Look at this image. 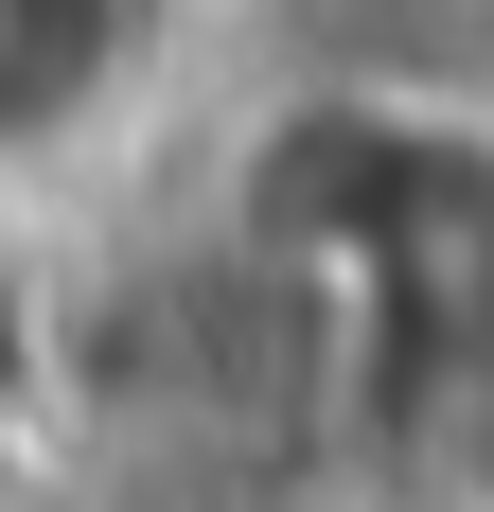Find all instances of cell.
Returning a JSON list of instances; mask_svg holds the SVG:
<instances>
[{
	"mask_svg": "<svg viewBox=\"0 0 494 512\" xmlns=\"http://www.w3.org/2000/svg\"><path fill=\"white\" fill-rule=\"evenodd\" d=\"M142 36H159V0H0V159L89 142L142 71Z\"/></svg>",
	"mask_w": 494,
	"mask_h": 512,
	"instance_id": "1",
	"label": "cell"
}]
</instances>
